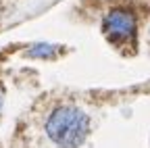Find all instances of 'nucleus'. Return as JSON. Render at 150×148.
Segmentation results:
<instances>
[{"label": "nucleus", "mask_w": 150, "mask_h": 148, "mask_svg": "<svg viewBox=\"0 0 150 148\" xmlns=\"http://www.w3.org/2000/svg\"><path fill=\"white\" fill-rule=\"evenodd\" d=\"M136 31V17L125 8H115L104 17V33H108L115 40L129 38Z\"/></svg>", "instance_id": "f03ea898"}, {"label": "nucleus", "mask_w": 150, "mask_h": 148, "mask_svg": "<svg viewBox=\"0 0 150 148\" xmlns=\"http://www.w3.org/2000/svg\"><path fill=\"white\" fill-rule=\"evenodd\" d=\"M2 104H4V96H2V90H0V110H2Z\"/></svg>", "instance_id": "20e7f679"}, {"label": "nucleus", "mask_w": 150, "mask_h": 148, "mask_svg": "<svg viewBox=\"0 0 150 148\" xmlns=\"http://www.w3.org/2000/svg\"><path fill=\"white\" fill-rule=\"evenodd\" d=\"M59 52V46H54V44H33L29 48V57L33 59H52L54 54Z\"/></svg>", "instance_id": "7ed1b4c3"}, {"label": "nucleus", "mask_w": 150, "mask_h": 148, "mask_svg": "<svg viewBox=\"0 0 150 148\" xmlns=\"http://www.w3.org/2000/svg\"><path fill=\"white\" fill-rule=\"evenodd\" d=\"M90 132V119L77 106L54 108L46 121V136L59 148H79Z\"/></svg>", "instance_id": "f257e3e1"}]
</instances>
